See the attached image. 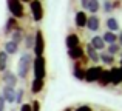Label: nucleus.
I'll return each mask as SVG.
<instances>
[{
    "label": "nucleus",
    "mask_w": 122,
    "mask_h": 111,
    "mask_svg": "<svg viewBox=\"0 0 122 111\" xmlns=\"http://www.w3.org/2000/svg\"><path fill=\"white\" fill-rule=\"evenodd\" d=\"M33 54L31 53H23L19 59V63H17V77L20 79H26L30 76V71H31V65H33Z\"/></svg>",
    "instance_id": "obj_1"
},
{
    "label": "nucleus",
    "mask_w": 122,
    "mask_h": 111,
    "mask_svg": "<svg viewBox=\"0 0 122 111\" xmlns=\"http://www.w3.org/2000/svg\"><path fill=\"white\" fill-rule=\"evenodd\" d=\"M31 68L34 71V79H39V80H45L46 79V59L43 56L34 57Z\"/></svg>",
    "instance_id": "obj_2"
},
{
    "label": "nucleus",
    "mask_w": 122,
    "mask_h": 111,
    "mask_svg": "<svg viewBox=\"0 0 122 111\" xmlns=\"http://www.w3.org/2000/svg\"><path fill=\"white\" fill-rule=\"evenodd\" d=\"M6 6H8V11L11 12V17L19 20V19L25 17V6L22 2L19 0H8L6 2Z\"/></svg>",
    "instance_id": "obj_3"
},
{
    "label": "nucleus",
    "mask_w": 122,
    "mask_h": 111,
    "mask_svg": "<svg viewBox=\"0 0 122 111\" xmlns=\"http://www.w3.org/2000/svg\"><path fill=\"white\" fill-rule=\"evenodd\" d=\"M34 57H40L45 53V39H43V31L36 29L34 33V45H33Z\"/></svg>",
    "instance_id": "obj_4"
},
{
    "label": "nucleus",
    "mask_w": 122,
    "mask_h": 111,
    "mask_svg": "<svg viewBox=\"0 0 122 111\" xmlns=\"http://www.w3.org/2000/svg\"><path fill=\"white\" fill-rule=\"evenodd\" d=\"M30 11H31V17H33L34 22H42L43 20V5L39 0H34V2H30Z\"/></svg>",
    "instance_id": "obj_5"
},
{
    "label": "nucleus",
    "mask_w": 122,
    "mask_h": 111,
    "mask_svg": "<svg viewBox=\"0 0 122 111\" xmlns=\"http://www.w3.org/2000/svg\"><path fill=\"white\" fill-rule=\"evenodd\" d=\"M102 71H104V68H102L101 65H93V66H90V68H85V79H83V80L88 82V83L97 82Z\"/></svg>",
    "instance_id": "obj_6"
},
{
    "label": "nucleus",
    "mask_w": 122,
    "mask_h": 111,
    "mask_svg": "<svg viewBox=\"0 0 122 111\" xmlns=\"http://www.w3.org/2000/svg\"><path fill=\"white\" fill-rule=\"evenodd\" d=\"M86 60H81V62H73V76H74L77 80H83L85 79V65Z\"/></svg>",
    "instance_id": "obj_7"
},
{
    "label": "nucleus",
    "mask_w": 122,
    "mask_h": 111,
    "mask_svg": "<svg viewBox=\"0 0 122 111\" xmlns=\"http://www.w3.org/2000/svg\"><path fill=\"white\" fill-rule=\"evenodd\" d=\"M2 80H3V83H5V87L15 88L17 87V82H19V77L11 71V69H6V71H3V74H2Z\"/></svg>",
    "instance_id": "obj_8"
},
{
    "label": "nucleus",
    "mask_w": 122,
    "mask_h": 111,
    "mask_svg": "<svg viewBox=\"0 0 122 111\" xmlns=\"http://www.w3.org/2000/svg\"><path fill=\"white\" fill-rule=\"evenodd\" d=\"M66 54L71 60H74V62H81V60H85L86 56H85V51H83V46H77V48H73V49H68L66 51Z\"/></svg>",
    "instance_id": "obj_9"
},
{
    "label": "nucleus",
    "mask_w": 122,
    "mask_h": 111,
    "mask_svg": "<svg viewBox=\"0 0 122 111\" xmlns=\"http://www.w3.org/2000/svg\"><path fill=\"white\" fill-rule=\"evenodd\" d=\"M110 83L111 85H121L122 83V72L119 66H111L110 69Z\"/></svg>",
    "instance_id": "obj_10"
},
{
    "label": "nucleus",
    "mask_w": 122,
    "mask_h": 111,
    "mask_svg": "<svg viewBox=\"0 0 122 111\" xmlns=\"http://www.w3.org/2000/svg\"><path fill=\"white\" fill-rule=\"evenodd\" d=\"M85 28H86V29H90L91 33H97L99 28H101V19H99L97 15H88Z\"/></svg>",
    "instance_id": "obj_11"
},
{
    "label": "nucleus",
    "mask_w": 122,
    "mask_h": 111,
    "mask_svg": "<svg viewBox=\"0 0 122 111\" xmlns=\"http://www.w3.org/2000/svg\"><path fill=\"white\" fill-rule=\"evenodd\" d=\"M65 45H66L68 49L77 48V46H81V37H79L76 33H70L68 36L65 37Z\"/></svg>",
    "instance_id": "obj_12"
},
{
    "label": "nucleus",
    "mask_w": 122,
    "mask_h": 111,
    "mask_svg": "<svg viewBox=\"0 0 122 111\" xmlns=\"http://www.w3.org/2000/svg\"><path fill=\"white\" fill-rule=\"evenodd\" d=\"M83 51H85V56H86V59H88L90 62H93L94 65H97L99 63V53L96 51L90 43H85V49H83Z\"/></svg>",
    "instance_id": "obj_13"
},
{
    "label": "nucleus",
    "mask_w": 122,
    "mask_h": 111,
    "mask_svg": "<svg viewBox=\"0 0 122 111\" xmlns=\"http://www.w3.org/2000/svg\"><path fill=\"white\" fill-rule=\"evenodd\" d=\"M88 43H90V45H91L97 53H99V51L102 53V51L105 49V46H107V45L104 43V40H102V36H97V34H96V36H93L91 40H90Z\"/></svg>",
    "instance_id": "obj_14"
},
{
    "label": "nucleus",
    "mask_w": 122,
    "mask_h": 111,
    "mask_svg": "<svg viewBox=\"0 0 122 111\" xmlns=\"http://www.w3.org/2000/svg\"><path fill=\"white\" fill-rule=\"evenodd\" d=\"M2 97L5 102H9L12 103L15 99V88H11V87H3L2 88Z\"/></svg>",
    "instance_id": "obj_15"
},
{
    "label": "nucleus",
    "mask_w": 122,
    "mask_h": 111,
    "mask_svg": "<svg viewBox=\"0 0 122 111\" xmlns=\"http://www.w3.org/2000/svg\"><path fill=\"white\" fill-rule=\"evenodd\" d=\"M86 19H88V14H86L85 11H77L76 12V15H74V23H76V26L77 28H85V25H86Z\"/></svg>",
    "instance_id": "obj_16"
},
{
    "label": "nucleus",
    "mask_w": 122,
    "mask_h": 111,
    "mask_svg": "<svg viewBox=\"0 0 122 111\" xmlns=\"http://www.w3.org/2000/svg\"><path fill=\"white\" fill-rule=\"evenodd\" d=\"M5 53L6 56H14V54H17L19 53V45L17 43H14V42H11V40H6L5 42Z\"/></svg>",
    "instance_id": "obj_17"
},
{
    "label": "nucleus",
    "mask_w": 122,
    "mask_h": 111,
    "mask_svg": "<svg viewBox=\"0 0 122 111\" xmlns=\"http://www.w3.org/2000/svg\"><path fill=\"white\" fill-rule=\"evenodd\" d=\"M45 88V80H39V79H33L31 82V93L33 94H39L43 91Z\"/></svg>",
    "instance_id": "obj_18"
},
{
    "label": "nucleus",
    "mask_w": 122,
    "mask_h": 111,
    "mask_svg": "<svg viewBox=\"0 0 122 111\" xmlns=\"http://www.w3.org/2000/svg\"><path fill=\"white\" fill-rule=\"evenodd\" d=\"M105 25H107V31H110V33H116V31H119V28H121L116 17H108L107 22H105Z\"/></svg>",
    "instance_id": "obj_19"
},
{
    "label": "nucleus",
    "mask_w": 122,
    "mask_h": 111,
    "mask_svg": "<svg viewBox=\"0 0 122 111\" xmlns=\"http://www.w3.org/2000/svg\"><path fill=\"white\" fill-rule=\"evenodd\" d=\"M19 22L15 20V19H12V17H9L8 20H6V23H5V33L6 34H11L12 31H15V29H19Z\"/></svg>",
    "instance_id": "obj_20"
},
{
    "label": "nucleus",
    "mask_w": 122,
    "mask_h": 111,
    "mask_svg": "<svg viewBox=\"0 0 122 111\" xmlns=\"http://www.w3.org/2000/svg\"><path fill=\"white\" fill-rule=\"evenodd\" d=\"M102 40H104L105 45H113V43H117V34L116 33H110V31H105L104 36H102Z\"/></svg>",
    "instance_id": "obj_21"
},
{
    "label": "nucleus",
    "mask_w": 122,
    "mask_h": 111,
    "mask_svg": "<svg viewBox=\"0 0 122 111\" xmlns=\"http://www.w3.org/2000/svg\"><path fill=\"white\" fill-rule=\"evenodd\" d=\"M99 62H102L104 65L113 66V63H114V57H113V56H110L107 51H102V53H99Z\"/></svg>",
    "instance_id": "obj_22"
},
{
    "label": "nucleus",
    "mask_w": 122,
    "mask_h": 111,
    "mask_svg": "<svg viewBox=\"0 0 122 111\" xmlns=\"http://www.w3.org/2000/svg\"><path fill=\"white\" fill-rule=\"evenodd\" d=\"M9 37H11V42H14V43H17V45H20L22 42H23V31H22V28H19V29H15V31H12L11 34H9Z\"/></svg>",
    "instance_id": "obj_23"
},
{
    "label": "nucleus",
    "mask_w": 122,
    "mask_h": 111,
    "mask_svg": "<svg viewBox=\"0 0 122 111\" xmlns=\"http://www.w3.org/2000/svg\"><path fill=\"white\" fill-rule=\"evenodd\" d=\"M97 83L101 85V87H107V85H110V71H108V69L104 68V71H102L101 76H99Z\"/></svg>",
    "instance_id": "obj_24"
},
{
    "label": "nucleus",
    "mask_w": 122,
    "mask_h": 111,
    "mask_svg": "<svg viewBox=\"0 0 122 111\" xmlns=\"http://www.w3.org/2000/svg\"><path fill=\"white\" fill-rule=\"evenodd\" d=\"M99 9H101V2H97V0H88L86 11L91 12V15H96V12H99Z\"/></svg>",
    "instance_id": "obj_25"
},
{
    "label": "nucleus",
    "mask_w": 122,
    "mask_h": 111,
    "mask_svg": "<svg viewBox=\"0 0 122 111\" xmlns=\"http://www.w3.org/2000/svg\"><path fill=\"white\" fill-rule=\"evenodd\" d=\"M8 69V56L3 51H0V72Z\"/></svg>",
    "instance_id": "obj_26"
},
{
    "label": "nucleus",
    "mask_w": 122,
    "mask_h": 111,
    "mask_svg": "<svg viewBox=\"0 0 122 111\" xmlns=\"http://www.w3.org/2000/svg\"><path fill=\"white\" fill-rule=\"evenodd\" d=\"M107 53L110 56H116V54H119L121 53V46L117 45V43H113V45H108V48H107Z\"/></svg>",
    "instance_id": "obj_27"
},
{
    "label": "nucleus",
    "mask_w": 122,
    "mask_h": 111,
    "mask_svg": "<svg viewBox=\"0 0 122 111\" xmlns=\"http://www.w3.org/2000/svg\"><path fill=\"white\" fill-rule=\"evenodd\" d=\"M23 40H25V46L28 49H33V45H34V34H26L23 36Z\"/></svg>",
    "instance_id": "obj_28"
},
{
    "label": "nucleus",
    "mask_w": 122,
    "mask_h": 111,
    "mask_svg": "<svg viewBox=\"0 0 122 111\" xmlns=\"http://www.w3.org/2000/svg\"><path fill=\"white\" fill-rule=\"evenodd\" d=\"M23 96H25V91H23V88H17V90H15V99H14V102H15V103H19V105H22V100H23Z\"/></svg>",
    "instance_id": "obj_29"
},
{
    "label": "nucleus",
    "mask_w": 122,
    "mask_h": 111,
    "mask_svg": "<svg viewBox=\"0 0 122 111\" xmlns=\"http://www.w3.org/2000/svg\"><path fill=\"white\" fill-rule=\"evenodd\" d=\"M102 8H104V11L105 12H107V14H108V12H113V2H111V0H105V2L104 3H102Z\"/></svg>",
    "instance_id": "obj_30"
},
{
    "label": "nucleus",
    "mask_w": 122,
    "mask_h": 111,
    "mask_svg": "<svg viewBox=\"0 0 122 111\" xmlns=\"http://www.w3.org/2000/svg\"><path fill=\"white\" fill-rule=\"evenodd\" d=\"M30 106H31V111H40V102L36 100V99L30 103Z\"/></svg>",
    "instance_id": "obj_31"
},
{
    "label": "nucleus",
    "mask_w": 122,
    "mask_h": 111,
    "mask_svg": "<svg viewBox=\"0 0 122 111\" xmlns=\"http://www.w3.org/2000/svg\"><path fill=\"white\" fill-rule=\"evenodd\" d=\"M73 111H94V110L90 105H79V106H76V108H73Z\"/></svg>",
    "instance_id": "obj_32"
},
{
    "label": "nucleus",
    "mask_w": 122,
    "mask_h": 111,
    "mask_svg": "<svg viewBox=\"0 0 122 111\" xmlns=\"http://www.w3.org/2000/svg\"><path fill=\"white\" fill-rule=\"evenodd\" d=\"M19 111H31L30 103H22V105H20V110H19Z\"/></svg>",
    "instance_id": "obj_33"
},
{
    "label": "nucleus",
    "mask_w": 122,
    "mask_h": 111,
    "mask_svg": "<svg viewBox=\"0 0 122 111\" xmlns=\"http://www.w3.org/2000/svg\"><path fill=\"white\" fill-rule=\"evenodd\" d=\"M6 110V102L3 100V97L0 96V111H5Z\"/></svg>",
    "instance_id": "obj_34"
},
{
    "label": "nucleus",
    "mask_w": 122,
    "mask_h": 111,
    "mask_svg": "<svg viewBox=\"0 0 122 111\" xmlns=\"http://www.w3.org/2000/svg\"><path fill=\"white\" fill-rule=\"evenodd\" d=\"M117 45H119L121 48H122V31H121L119 34H117Z\"/></svg>",
    "instance_id": "obj_35"
},
{
    "label": "nucleus",
    "mask_w": 122,
    "mask_h": 111,
    "mask_svg": "<svg viewBox=\"0 0 122 111\" xmlns=\"http://www.w3.org/2000/svg\"><path fill=\"white\" fill-rule=\"evenodd\" d=\"M63 111H73V108H71V106H68V108H65Z\"/></svg>",
    "instance_id": "obj_36"
},
{
    "label": "nucleus",
    "mask_w": 122,
    "mask_h": 111,
    "mask_svg": "<svg viewBox=\"0 0 122 111\" xmlns=\"http://www.w3.org/2000/svg\"><path fill=\"white\" fill-rule=\"evenodd\" d=\"M121 66H122V53H121Z\"/></svg>",
    "instance_id": "obj_37"
},
{
    "label": "nucleus",
    "mask_w": 122,
    "mask_h": 111,
    "mask_svg": "<svg viewBox=\"0 0 122 111\" xmlns=\"http://www.w3.org/2000/svg\"><path fill=\"white\" fill-rule=\"evenodd\" d=\"M119 68H121V72H122V66H119Z\"/></svg>",
    "instance_id": "obj_38"
},
{
    "label": "nucleus",
    "mask_w": 122,
    "mask_h": 111,
    "mask_svg": "<svg viewBox=\"0 0 122 111\" xmlns=\"http://www.w3.org/2000/svg\"><path fill=\"white\" fill-rule=\"evenodd\" d=\"M12 111H14V110H12Z\"/></svg>",
    "instance_id": "obj_39"
},
{
    "label": "nucleus",
    "mask_w": 122,
    "mask_h": 111,
    "mask_svg": "<svg viewBox=\"0 0 122 111\" xmlns=\"http://www.w3.org/2000/svg\"><path fill=\"white\" fill-rule=\"evenodd\" d=\"M102 111H104V110H102Z\"/></svg>",
    "instance_id": "obj_40"
}]
</instances>
